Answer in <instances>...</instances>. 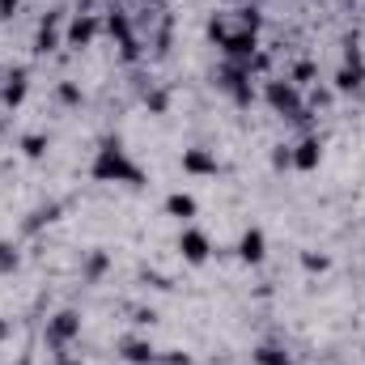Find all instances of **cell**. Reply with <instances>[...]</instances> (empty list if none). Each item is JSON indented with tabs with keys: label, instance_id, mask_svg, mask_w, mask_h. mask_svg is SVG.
I'll return each mask as SVG.
<instances>
[{
	"label": "cell",
	"instance_id": "cell-21",
	"mask_svg": "<svg viewBox=\"0 0 365 365\" xmlns=\"http://www.w3.org/2000/svg\"><path fill=\"white\" fill-rule=\"evenodd\" d=\"M21 4H26V0H0V17H13Z\"/></svg>",
	"mask_w": 365,
	"mask_h": 365
},
{
	"label": "cell",
	"instance_id": "cell-7",
	"mask_svg": "<svg viewBox=\"0 0 365 365\" xmlns=\"http://www.w3.org/2000/svg\"><path fill=\"white\" fill-rule=\"evenodd\" d=\"M323 166V140L319 136H302L297 145H293V170L297 175H310V170H319Z\"/></svg>",
	"mask_w": 365,
	"mask_h": 365
},
{
	"label": "cell",
	"instance_id": "cell-18",
	"mask_svg": "<svg viewBox=\"0 0 365 365\" xmlns=\"http://www.w3.org/2000/svg\"><path fill=\"white\" fill-rule=\"evenodd\" d=\"M272 166H276V170H293V145H276Z\"/></svg>",
	"mask_w": 365,
	"mask_h": 365
},
{
	"label": "cell",
	"instance_id": "cell-14",
	"mask_svg": "<svg viewBox=\"0 0 365 365\" xmlns=\"http://www.w3.org/2000/svg\"><path fill=\"white\" fill-rule=\"evenodd\" d=\"M47 145H51V136H47V132H30V136H21V153H26L30 162H38V158L47 153Z\"/></svg>",
	"mask_w": 365,
	"mask_h": 365
},
{
	"label": "cell",
	"instance_id": "cell-23",
	"mask_svg": "<svg viewBox=\"0 0 365 365\" xmlns=\"http://www.w3.org/2000/svg\"><path fill=\"white\" fill-rule=\"evenodd\" d=\"M0 132H4V119H0Z\"/></svg>",
	"mask_w": 365,
	"mask_h": 365
},
{
	"label": "cell",
	"instance_id": "cell-8",
	"mask_svg": "<svg viewBox=\"0 0 365 365\" xmlns=\"http://www.w3.org/2000/svg\"><path fill=\"white\" fill-rule=\"evenodd\" d=\"M182 175L208 179V175H221V162H217L208 149H182Z\"/></svg>",
	"mask_w": 365,
	"mask_h": 365
},
{
	"label": "cell",
	"instance_id": "cell-17",
	"mask_svg": "<svg viewBox=\"0 0 365 365\" xmlns=\"http://www.w3.org/2000/svg\"><path fill=\"white\" fill-rule=\"evenodd\" d=\"M21 259H17V247L13 242H0V272H13Z\"/></svg>",
	"mask_w": 365,
	"mask_h": 365
},
{
	"label": "cell",
	"instance_id": "cell-5",
	"mask_svg": "<svg viewBox=\"0 0 365 365\" xmlns=\"http://www.w3.org/2000/svg\"><path fill=\"white\" fill-rule=\"evenodd\" d=\"M77 336H81V314H77V310H60V314L47 319V344H51V349H64V344H73Z\"/></svg>",
	"mask_w": 365,
	"mask_h": 365
},
{
	"label": "cell",
	"instance_id": "cell-3",
	"mask_svg": "<svg viewBox=\"0 0 365 365\" xmlns=\"http://www.w3.org/2000/svg\"><path fill=\"white\" fill-rule=\"evenodd\" d=\"M179 255H182V264H191V268H204V264H208V255H212V242H208V234H204V230H195V225H182V234H179Z\"/></svg>",
	"mask_w": 365,
	"mask_h": 365
},
{
	"label": "cell",
	"instance_id": "cell-9",
	"mask_svg": "<svg viewBox=\"0 0 365 365\" xmlns=\"http://www.w3.org/2000/svg\"><path fill=\"white\" fill-rule=\"evenodd\" d=\"M119 357H123L128 365H158V349H153L149 340L132 336V340H123V344H119Z\"/></svg>",
	"mask_w": 365,
	"mask_h": 365
},
{
	"label": "cell",
	"instance_id": "cell-2",
	"mask_svg": "<svg viewBox=\"0 0 365 365\" xmlns=\"http://www.w3.org/2000/svg\"><path fill=\"white\" fill-rule=\"evenodd\" d=\"M264 102L272 106L276 115H284V119H306L310 110H306V98H302V86H293L289 77H272L268 86H264Z\"/></svg>",
	"mask_w": 365,
	"mask_h": 365
},
{
	"label": "cell",
	"instance_id": "cell-19",
	"mask_svg": "<svg viewBox=\"0 0 365 365\" xmlns=\"http://www.w3.org/2000/svg\"><path fill=\"white\" fill-rule=\"evenodd\" d=\"M86 272H90V276L106 272V255H102V251H93V255H90V268H86Z\"/></svg>",
	"mask_w": 365,
	"mask_h": 365
},
{
	"label": "cell",
	"instance_id": "cell-20",
	"mask_svg": "<svg viewBox=\"0 0 365 365\" xmlns=\"http://www.w3.org/2000/svg\"><path fill=\"white\" fill-rule=\"evenodd\" d=\"M302 264H306L310 272H327V259H323V255H302Z\"/></svg>",
	"mask_w": 365,
	"mask_h": 365
},
{
	"label": "cell",
	"instance_id": "cell-6",
	"mask_svg": "<svg viewBox=\"0 0 365 365\" xmlns=\"http://www.w3.org/2000/svg\"><path fill=\"white\" fill-rule=\"evenodd\" d=\"M238 259L251 264V268H259V264L268 259V234H264L259 225L242 230V238H238Z\"/></svg>",
	"mask_w": 365,
	"mask_h": 365
},
{
	"label": "cell",
	"instance_id": "cell-11",
	"mask_svg": "<svg viewBox=\"0 0 365 365\" xmlns=\"http://www.w3.org/2000/svg\"><path fill=\"white\" fill-rule=\"evenodd\" d=\"M60 43H64V26H60V17H47V21L38 26V34H34V51L47 56V51H56Z\"/></svg>",
	"mask_w": 365,
	"mask_h": 365
},
{
	"label": "cell",
	"instance_id": "cell-1",
	"mask_svg": "<svg viewBox=\"0 0 365 365\" xmlns=\"http://www.w3.org/2000/svg\"><path fill=\"white\" fill-rule=\"evenodd\" d=\"M90 179L93 182H123V187H140L145 182V170L132 162V153L119 145V140H102L98 153L90 162Z\"/></svg>",
	"mask_w": 365,
	"mask_h": 365
},
{
	"label": "cell",
	"instance_id": "cell-13",
	"mask_svg": "<svg viewBox=\"0 0 365 365\" xmlns=\"http://www.w3.org/2000/svg\"><path fill=\"white\" fill-rule=\"evenodd\" d=\"M26 93H30V77H26V68H17V73H9V77H4V90H0L4 106H21V102H26Z\"/></svg>",
	"mask_w": 365,
	"mask_h": 365
},
{
	"label": "cell",
	"instance_id": "cell-12",
	"mask_svg": "<svg viewBox=\"0 0 365 365\" xmlns=\"http://www.w3.org/2000/svg\"><path fill=\"white\" fill-rule=\"evenodd\" d=\"M162 208H166V217H175V221H182V225H187V221H191V217L200 212V204H195V195H187V191H170Z\"/></svg>",
	"mask_w": 365,
	"mask_h": 365
},
{
	"label": "cell",
	"instance_id": "cell-15",
	"mask_svg": "<svg viewBox=\"0 0 365 365\" xmlns=\"http://www.w3.org/2000/svg\"><path fill=\"white\" fill-rule=\"evenodd\" d=\"M255 365H293V357L280 344H259L255 349Z\"/></svg>",
	"mask_w": 365,
	"mask_h": 365
},
{
	"label": "cell",
	"instance_id": "cell-22",
	"mask_svg": "<svg viewBox=\"0 0 365 365\" xmlns=\"http://www.w3.org/2000/svg\"><path fill=\"white\" fill-rule=\"evenodd\" d=\"M4 336H9V327H4V323H0V340H4Z\"/></svg>",
	"mask_w": 365,
	"mask_h": 365
},
{
	"label": "cell",
	"instance_id": "cell-24",
	"mask_svg": "<svg viewBox=\"0 0 365 365\" xmlns=\"http://www.w3.org/2000/svg\"><path fill=\"white\" fill-rule=\"evenodd\" d=\"M361 9H365V4H361Z\"/></svg>",
	"mask_w": 365,
	"mask_h": 365
},
{
	"label": "cell",
	"instance_id": "cell-10",
	"mask_svg": "<svg viewBox=\"0 0 365 365\" xmlns=\"http://www.w3.org/2000/svg\"><path fill=\"white\" fill-rule=\"evenodd\" d=\"M361 86H365L361 56H349V60H344V68L336 73V93H353V90H361Z\"/></svg>",
	"mask_w": 365,
	"mask_h": 365
},
{
	"label": "cell",
	"instance_id": "cell-16",
	"mask_svg": "<svg viewBox=\"0 0 365 365\" xmlns=\"http://www.w3.org/2000/svg\"><path fill=\"white\" fill-rule=\"evenodd\" d=\"M56 98H60L64 106H81V102H86V93L77 90L73 81H60V90H56Z\"/></svg>",
	"mask_w": 365,
	"mask_h": 365
},
{
	"label": "cell",
	"instance_id": "cell-4",
	"mask_svg": "<svg viewBox=\"0 0 365 365\" xmlns=\"http://www.w3.org/2000/svg\"><path fill=\"white\" fill-rule=\"evenodd\" d=\"M98 30H102V21H98L93 13H77V17H68V21H64V47L86 51L93 38H98Z\"/></svg>",
	"mask_w": 365,
	"mask_h": 365
}]
</instances>
